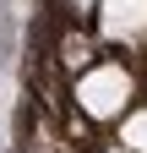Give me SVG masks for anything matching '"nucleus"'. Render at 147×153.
Wrapping results in <instances>:
<instances>
[{
    "mask_svg": "<svg viewBox=\"0 0 147 153\" xmlns=\"http://www.w3.org/2000/svg\"><path fill=\"white\" fill-rule=\"evenodd\" d=\"M98 33L109 44H142L147 38V0H98Z\"/></svg>",
    "mask_w": 147,
    "mask_h": 153,
    "instance_id": "f03ea898",
    "label": "nucleus"
},
{
    "mask_svg": "<svg viewBox=\"0 0 147 153\" xmlns=\"http://www.w3.org/2000/svg\"><path fill=\"white\" fill-rule=\"evenodd\" d=\"M104 153H136V148H125V142H115V148H104Z\"/></svg>",
    "mask_w": 147,
    "mask_h": 153,
    "instance_id": "39448f33",
    "label": "nucleus"
},
{
    "mask_svg": "<svg viewBox=\"0 0 147 153\" xmlns=\"http://www.w3.org/2000/svg\"><path fill=\"white\" fill-rule=\"evenodd\" d=\"M120 142L136 148V153H147V109H131V115L120 120Z\"/></svg>",
    "mask_w": 147,
    "mask_h": 153,
    "instance_id": "20e7f679",
    "label": "nucleus"
},
{
    "mask_svg": "<svg viewBox=\"0 0 147 153\" xmlns=\"http://www.w3.org/2000/svg\"><path fill=\"white\" fill-rule=\"evenodd\" d=\"M60 60L71 71H87V66H93V38H87V33H65L60 38Z\"/></svg>",
    "mask_w": 147,
    "mask_h": 153,
    "instance_id": "7ed1b4c3",
    "label": "nucleus"
},
{
    "mask_svg": "<svg viewBox=\"0 0 147 153\" xmlns=\"http://www.w3.org/2000/svg\"><path fill=\"white\" fill-rule=\"evenodd\" d=\"M131 93H136V76L120 60L87 66L76 76V104H82V115H93V120H120V115L131 109Z\"/></svg>",
    "mask_w": 147,
    "mask_h": 153,
    "instance_id": "f257e3e1",
    "label": "nucleus"
}]
</instances>
